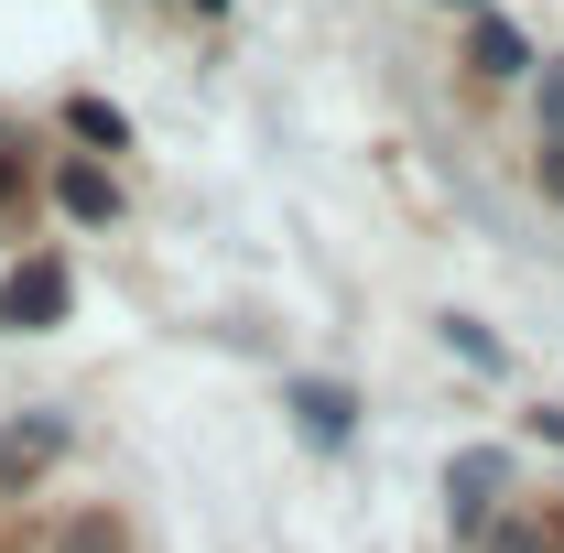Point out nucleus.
<instances>
[{"mask_svg": "<svg viewBox=\"0 0 564 553\" xmlns=\"http://www.w3.org/2000/svg\"><path fill=\"white\" fill-rule=\"evenodd\" d=\"M66 315V261H11V282H0V326H55Z\"/></svg>", "mask_w": 564, "mask_h": 553, "instance_id": "1", "label": "nucleus"}, {"mask_svg": "<svg viewBox=\"0 0 564 553\" xmlns=\"http://www.w3.org/2000/svg\"><path fill=\"white\" fill-rule=\"evenodd\" d=\"M499 488H510V456H499V445H467V456L445 467V499H456V521H467V532H489Z\"/></svg>", "mask_w": 564, "mask_h": 553, "instance_id": "2", "label": "nucleus"}, {"mask_svg": "<svg viewBox=\"0 0 564 553\" xmlns=\"http://www.w3.org/2000/svg\"><path fill=\"white\" fill-rule=\"evenodd\" d=\"M293 423H304L315 445H348V434H358V402L337 391V380H293Z\"/></svg>", "mask_w": 564, "mask_h": 553, "instance_id": "3", "label": "nucleus"}, {"mask_svg": "<svg viewBox=\"0 0 564 553\" xmlns=\"http://www.w3.org/2000/svg\"><path fill=\"white\" fill-rule=\"evenodd\" d=\"M55 207H66V217H87V228H98V217H120V185H109L98 163H55Z\"/></svg>", "mask_w": 564, "mask_h": 553, "instance_id": "4", "label": "nucleus"}, {"mask_svg": "<svg viewBox=\"0 0 564 553\" xmlns=\"http://www.w3.org/2000/svg\"><path fill=\"white\" fill-rule=\"evenodd\" d=\"M467 66H478V76H499V87H510V76H532V44H521V33H510V22H499V11H489V22L467 33Z\"/></svg>", "mask_w": 564, "mask_h": 553, "instance_id": "5", "label": "nucleus"}, {"mask_svg": "<svg viewBox=\"0 0 564 553\" xmlns=\"http://www.w3.org/2000/svg\"><path fill=\"white\" fill-rule=\"evenodd\" d=\"M11 456H22L33 478H44V467L66 456V413H11Z\"/></svg>", "mask_w": 564, "mask_h": 553, "instance_id": "6", "label": "nucleus"}, {"mask_svg": "<svg viewBox=\"0 0 564 553\" xmlns=\"http://www.w3.org/2000/svg\"><path fill=\"white\" fill-rule=\"evenodd\" d=\"M66 120H76V141H98V152H120V141H131V131H120V109H109V98H76Z\"/></svg>", "mask_w": 564, "mask_h": 553, "instance_id": "7", "label": "nucleus"}, {"mask_svg": "<svg viewBox=\"0 0 564 553\" xmlns=\"http://www.w3.org/2000/svg\"><path fill=\"white\" fill-rule=\"evenodd\" d=\"M445 347H456V358H478V369H499V347L478 337V326H467V315H445Z\"/></svg>", "mask_w": 564, "mask_h": 553, "instance_id": "8", "label": "nucleus"}, {"mask_svg": "<svg viewBox=\"0 0 564 553\" xmlns=\"http://www.w3.org/2000/svg\"><path fill=\"white\" fill-rule=\"evenodd\" d=\"M489 553H554V543H543L532 521H499V532H489Z\"/></svg>", "mask_w": 564, "mask_h": 553, "instance_id": "9", "label": "nucleus"}, {"mask_svg": "<svg viewBox=\"0 0 564 553\" xmlns=\"http://www.w3.org/2000/svg\"><path fill=\"white\" fill-rule=\"evenodd\" d=\"M543 131H554V152H564V66H543Z\"/></svg>", "mask_w": 564, "mask_h": 553, "instance_id": "10", "label": "nucleus"}, {"mask_svg": "<svg viewBox=\"0 0 564 553\" xmlns=\"http://www.w3.org/2000/svg\"><path fill=\"white\" fill-rule=\"evenodd\" d=\"M33 478V467H22V456H11V423H0V499H11V488Z\"/></svg>", "mask_w": 564, "mask_h": 553, "instance_id": "11", "label": "nucleus"}, {"mask_svg": "<svg viewBox=\"0 0 564 553\" xmlns=\"http://www.w3.org/2000/svg\"><path fill=\"white\" fill-rule=\"evenodd\" d=\"M543 185H554V207H564V152H543Z\"/></svg>", "mask_w": 564, "mask_h": 553, "instance_id": "12", "label": "nucleus"}, {"mask_svg": "<svg viewBox=\"0 0 564 553\" xmlns=\"http://www.w3.org/2000/svg\"><path fill=\"white\" fill-rule=\"evenodd\" d=\"M467 11H478V0H467Z\"/></svg>", "mask_w": 564, "mask_h": 553, "instance_id": "13", "label": "nucleus"}, {"mask_svg": "<svg viewBox=\"0 0 564 553\" xmlns=\"http://www.w3.org/2000/svg\"><path fill=\"white\" fill-rule=\"evenodd\" d=\"M207 11H217V0H207Z\"/></svg>", "mask_w": 564, "mask_h": 553, "instance_id": "14", "label": "nucleus"}]
</instances>
